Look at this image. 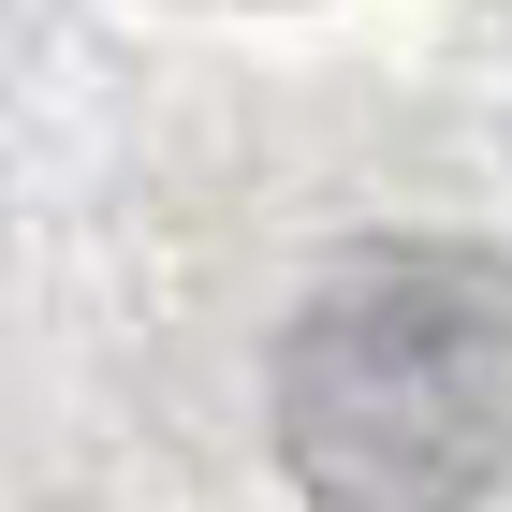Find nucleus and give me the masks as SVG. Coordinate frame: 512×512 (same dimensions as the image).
Masks as SVG:
<instances>
[{
	"mask_svg": "<svg viewBox=\"0 0 512 512\" xmlns=\"http://www.w3.org/2000/svg\"><path fill=\"white\" fill-rule=\"evenodd\" d=\"M278 454L322 512H483L512 469L498 249H381L278 337Z\"/></svg>",
	"mask_w": 512,
	"mask_h": 512,
	"instance_id": "obj_1",
	"label": "nucleus"
}]
</instances>
